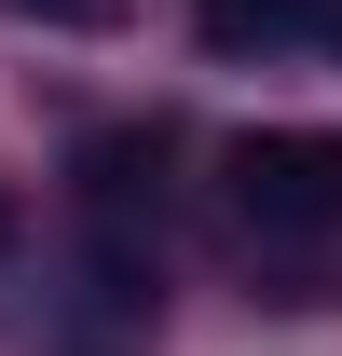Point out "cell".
Masks as SVG:
<instances>
[{"mask_svg":"<svg viewBox=\"0 0 342 356\" xmlns=\"http://www.w3.org/2000/svg\"><path fill=\"white\" fill-rule=\"evenodd\" d=\"M0 247H14V206H0Z\"/></svg>","mask_w":342,"mask_h":356,"instance_id":"277c9868","label":"cell"},{"mask_svg":"<svg viewBox=\"0 0 342 356\" xmlns=\"http://www.w3.org/2000/svg\"><path fill=\"white\" fill-rule=\"evenodd\" d=\"M14 14H55V28H110L124 0H14Z\"/></svg>","mask_w":342,"mask_h":356,"instance_id":"3957f363","label":"cell"},{"mask_svg":"<svg viewBox=\"0 0 342 356\" xmlns=\"http://www.w3.org/2000/svg\"><path fill=\"white\" fill-rule=\"evenodd\" d=\"M151 192H165V137H137V124L83 137V206H96V233H110V261H137V220H151Z\"/></svg>","mask_w":342,"mask_h":356,"instance_id":"7a4b0ae2","label":"cell"},{"mask_svg":"<svg viewBox=\"0 0 342 356\" xmlns=\"http://www.w3.org/2000/svg\"><path fill=\"white\" fill-rule=\"evenodd\" d=\"M233 178V220L247 233H342V137L329 124H260L219 151Z\"/></svg>","mask_w":342,"mask_h":356,"instance_id":"6da1fadb","label":"cell"}]
</instances>
